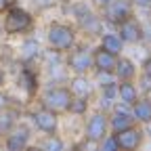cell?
I'll return each mask as SVG.
<instances>
[{
  "label": "cell",
  "mask_w": 151,
  "mask_h": 151,
  "mask_svg": "<svg viewBox=\"0 0 151 151\" xmlns=\"http://www.w3.org/2000/svg\"><path fill=\"white\" fill-rule=\"evenodd\" d=\"M46 40H48V46L55 50V52H67L76 46L78 42V34L76 29L67 23H59V21H52L48 25V32H46Z\"/></svg>",
  "instance_id": "6da1fadb"
},
{
  "label": "cell",
  "mask_w": 151,
  "mask_h": 151,
  "mask_svg": "<svg viewBox=\"0 0 151 151\" xmlns=\"http://www.w3.org/2000/svg\"><path fill=\"white\" fill-rule=\"evenodd\" d=\"M73 99V92L69 86H52L42 94V107H48L57 113H67Z\"/></svg>",
  "instance_id": "7a4b0ae2"
},
{
  "label": "cell",
  "mask_w": 151,
  "mask_h": 151,
  "mask_svg": "<svg viewBox=\"0 0 151 151\" xmlns=\"http://www.w3.org/2000/svg\"><path fill=\"white\" fill-rule=\"evenodd\" d=\"M32 27H34L32 13H27L25 9H19V6H11L6 11V17H4V32L6 34H11V36L25 34Z\"/></svg>",
  "instance_id": "3957f363"
},
{
  "label": "cell",
  "mask_w": 151,
  "mask_h": 151,
  "mask_svg": "<svg viewBox=\"0 0 151 151\" xmlns=\"http://www.w3.org/2000/svg\"><path fill=\"white\" fill-rule=\"evenodd\" d=\"M109 116L103 111H97V113H92V116L86 120V126H84V139L88 143H94V145H99L103 137L109 134Z\"/></svg>",
  "instance_id": "277c9868"
},
{
  "label": "cell",
  "mask_w": 151,
  "mask_h": 151,
  "mask_svg": "<svg viewBox=\"0 0 151 151\" xmlns=\"http://www.w3.org/2000/svg\"><path fill=\"white\" fill-rule=\"evenodd\" d=\"M76 21H78V27L86 36H99L101 38L103 21H101V17L92 9H88L86 4H78V6H76Z\"/></svg>",
  "instance_id": "5b68a950"
},
{
  "label": "cell",
  "mask_w": 151,
  "mask_h": 151,
  "mask_svg": "<svg viewBox=\"0 0 151 151\" xmlns=\"http://www.w3.org/2000/svg\"><path fill=\"white\" fill-rule=\"evenodd\" d=\"M65 65L73 73H88L90 69H94V55L86 48H71L65 59Z\"/></svg>",
  "instance_id": "8992f818"
},
{
  "label": "cell",
  "mask_w": 151,
  "mask_h": 151,
  "mask_svg": "<svg viewBox=\"0 0 151 151\" xmlns=\"http://www.w3.org/2000/svg\"><path fill=\"white\" fill-rule=\"evenodd\" d=\"M101 11H103V17L109 23L120 25L128 17H132V2L130 0H111L105 6H101Z\"/></svg>",
  "instance_id": "52a82bcc"
},
{
  "label": "cell",
  "mask_w": 151,
  "mask_h": 151,
  "mask_svg": "<svg viewBox=\"0 0 151 151\" xmlns=\"http://www.w3.org/2000/svg\"><path fill=\"white\" fill-rule=\"evenodd\" d=\"M36 128L44 132V134H57V130H59V113L48 109V107H42V109H38L34 111V116H32Z\"/></svg>",
  "instance_id": "ba28073f"
},
{
  "label": "cell",
  "mask_w": 151,
  "mask_h": 151,
  "mask_svg": "<svg viewBox=\"0 0 151 151\" xmlns=\"http://www.w3.org/2000/svg\"><path fill=\"white\" fill-rule=\"evenodd\" d=\"M118 34L122 36V40L126 44H139V42H143V38H145V29L139 23V19H134V15L128 17L126 21H122L118 25Z\"/></svg>",
  "instance_id": "9c48e42d"
},
{
  "label": "cell",
  "mask_w": 151,
  "mask_h": 151,
  "mask_svg": "<svg viewBox=\"0 0 151 151\" xmlns=\"http://www.w3.org/2000/svg\"><path fill=\"white\" fill-rule=\"evenodd\" d=\"M116 134H118V141H120V149H128V151L139 149L145 141V134L139 126H128V128L116 132Z\"/></svg>",
  "instance_id": "30bf717a"
},
{
  "label": "cell",
  "mask_w": 151,
  "mask_h": 151,
  "mask_svg": "<svg viewBox=\"0 0 151 151\" xmlns=\"http://www.w3.org/2000/svg\"><path fill=\"white\" fill-rule=\"evenodd\" d=\"M126 107H113L111 116H109V126H111L113 132H120L128 126H134L137 118H134V113H132V109H126Z\"/></svg>",
  "instance_id": "8fae6325"
},
{
  "label": "cell",
  "mask_w": 151,
  "mask_h": 151,
  "mask_svg": "<svg viewBox=\"0 0 151 151\" xmlns=\"http://www.w3.org/2000/svg\"><path fill=\"white\" fill-rule=\"evenodd\" d=\"M29 128L27 126H13L11 130H9V134H6V149H11V151H21V149H25L27 145H29Z\"/></svg>",
  "instance_id": "7c38bea8"
},
{
  "label": "cell",
  "mask_w": 151,
  "mask_h": 151,
  "mask_svg": "<svg viewBox=\"0 0 151 151\" xmlns=\"http://www.w3.org/2000/svg\"><path fill=\"white\" fill-rule=\"evenodd\" d=\"M92 55H94V69H97V73H113L116 71V63H118L120 55H113V52H109L101 46Z\"/></svg>",
  "instance_id": "4fadbf2b"
},
{
  "label": "cell",
  "mask_w": 151,
  "mask_h": 151,
  "mask_svg": "<svg viewBox=\"0 0 151 151\" xmlns=\"http://www.w3.org/2000/svg\"><path fill=\"white\" fill-rule=\"evenodd\" d=\"M118 99L124 105L132 107V103L139 99V90L134 86V80H120V84H118Z\"/></svg>",
  "instance_id": "5bb4252c"
},
{
  "label": "cell",
  "mask_w": 151,
  "mask_h": 151,
  "mask_svg": "<svg viewBox=\"0 0 151 151\" xmlns=\"http://www.w3.org/2000/svg\"><path fill=\"white\" fill-rule=\"evenodd\" d=\"M116 78L118 80H134L137 78V65L132 63L130 59H126V57H118V63H116Z\"/></svg>",
  "instance_id": "9a60e30c"
},
{
  "label": "cell",
  "mask_w": 151,
  "mask_h": 151,
  "mask_svg": "<svg viewBox=\"0 0 151 151\" xmlns=\"http://www.w3.org/2000/svg\"><path fill=\"white\" fill-rule=\"evenodd\" d=\"M132 113H134V118H137V122H141V124H149L151 122V99H147V97H139L134 103H132Z\"/></svg>",
  "instance_id": "2e32d148"
},
{
  "label": "cell",
  "mask_w": 151,
  "mask_h": 151,
  "mask_svg": "<svg viewBox=\"0 0 151 151\" xmlns=\"http://www.w3.org/2000/svg\"><path fill=\"white\" fill-rule=\"evenodd\" d=\"M124 40H122V36L120 34H101V48H105V50H109V52H113V55H120L122 50H124Z\"/></svg>",
  "instance_id": "e0dca14e"
},
{
  "label": "cell",
  "mask_w": 151,
  "mask_h": 151,
  "mask_svg": "<svg viewBox=\"0 0 151 151\" xmlns=\"http://www.w3.org/2000/svg\"><path fill=\"white\" fill-rule=\"evenodd\" d=\"M71 92L76 94V97H90L92 92V86L86 78V73H76V78L71 80Z\"/></svg>",
  "instance_id": "ac0fdd59"
},
{
  "label": "cell",
  "mask_w": 151,
  "mask_h": 151,
  "mask_svg": "<svg viewBox=\"0 0 151 151\" xmlns=\"http://www.w3.org/2000/svg\"><path fill=\"white\" fill-rule=\"evenodd\" d=\"M19 84H21V88L29 94V97H34V94L38 92V76H36V71L23 69L21 76H19Z\"/></svg>",
  "instance_id": "d6986e66"
},
{
  "label": "cell",
  "mask_w": 151,
  "mask_h": 151,
  "mask_svg": "<svg viewBox=\"0 0 151 151\" xmlns=\"http://www.w3.org/2000/svg\"><path fill=\"white\" fill-rule=\"evenodd\" d=\"M15 122H17V111L6 109V107L0 109V134H2V132H9L15 126Z\"/></svg>",
  "instance_id": "ffe728a7"
},
{
  "label": "cell",
  "mask_w": 151,
  "mask_h": 151,
  "mask_svg": "<svg viewBox=\"0 0 151 151\" xmlns=\"http://www.w3.org/2000/svg\"><path fill=\"white\" fill-rule=\"evenodd\" d=\"M88 99H90V97H76V94H73L67 113H71V116H84V113L88 111V105H90Z\"/></svg>",
  "instance_id": "44dd1931"
},
{
  "label": "cell",
  "mask_w": 151,
  "mask_h": 151,
  "mask_svg": "<svg viewBox=\"0 0 151 151\" xmlns=\"http://www.w3.org/2000/svg\"><path fill=\"white\" fill-rule=\"evenodd\" d=\"M38 55H40V44L36 40H25L23 46H21V59L23 61H34Z\"/></svg>",
  "instance_id": "7402d4cb"
},
{
  "label": "cell",
  "mask_w": 151,
  "mask_h": 151,
  "mask_svg": "<svg viewBox=\"0 0 151 151\" xmlns=\"http://www.w3.org/2000/svg\"><path fill=\"white\" fill-rule=\"evenodd\" d=\"M99 147H101L103 151H118V149H120L118 134L113 132V134H107V137H103V139H101V143H99Z\"/></svg>",
  "instance_id": "603a6c76"
},
{
  "label": "cell",
  "mask_w": 151,
  "mask_h": 151,
  "mask_svg": "<svg viewBox=\"0 0 151 151\" xmlns=\"http://www.w3.org/2000/svg\"><path fill=\"white\" fill-rule=\"evenodd\" d=\"M40 147L42 149H55V151H59V149H63V141L57 137V134H46V139L40 143Z\"/></svg>",
  "instance_id": "cb8c5ba5"
},
{
  "label": "cell",
  "mask_w": 151,
  "mask_h": 151,
  "mask_svg": "<svg viewBox=\"0 0 151 151\" xmlns=\"http://www.w3.org/2000/svg\"><path fill=\"white\" fill-rule=\"evenodd\" d=\"M32 2H34V6H38V9H48V6L55 4V0H32Z\"/></svg>",
  "instance_id": "d4e9b609"
},
{
  "label": "cell",
  "mask_w": 151,
  "mask_h": 151,
  "mask_svg": "<svg viewBox=\"0 0 151 151\" xmlns=\"http://www.w3.org/2000/svg\"><path fill=\"white\" fill-rule=\"evenodd\" d=\"M143 73H145V78L151 80V57H147V59L143 61Z\"/></svg>",
  "instance_id": "484cf974"
},
{
  "label": "cell",
  "mask_w": 151,
  "mask_h": 151,
  "mask_svg": "<svg viewBox=\"0 0 151 151\" xmlns=\"http://www.w3.org/2000/svg\"><path fill=\"white\" fill-rule=\"evenodd\" d=\"M132 6H139V9H151V0H130Z\"/></svg>",
  "instance_id": "4316f807"
},
{
  "label": "cell",
  "mask_w": 151,
  "mask_h": 151,
  "mask_svg": "<svg viewBox=\"0 0 151 151\" xmlns=\"http://www.w3.org/2000/svg\"><path fill=\"white\" fill-rule=\"evenodd\" d=\"M2 107H6V97H4V94H0V109H2Z\"/></svg>",
  "instance_id": "83f0119b"
},
{
  "label": "cell",
  "mask_w": 151,
  "mask_h": 151,
  "mask_svg": "<svg viewBox=\"0 0 151 151\" xmlns=\"http://www.w3.org/2000/svg\"><path fill=\"white\" fill-rule=\"evenodd\" d=\"M2 84H4V71L0 69V86H2Z\"/></svg>",
  "instance_id": "f1b7e54d"
},
{
  "label": "cell",
  "mask_w": 151,
  "mask_h": 151,
  "mask_svg": "<svg viewBox=\"0 0 151 151\" xmlns=\"http://www.w3.org/2000/svg\"><path fill=\"white\" fill-rule=\"evenodd\" d=\"M6 4H9V0H0V9H4Z\"/></svg>",
  "instance_id": "f546056e"
}]
</instances>
